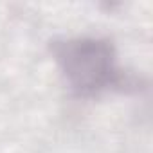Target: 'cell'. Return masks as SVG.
<instances>
[{
	"mask_svg": "<svg viewBox=\"0 0 153 153\" xmlns=\"http://www.w3.org/2000/svg\"><path fill=\"white\" fill-rule=\"evenodd\" d=\"M52 56L70 90L81 97H94L106 90H137L139 81L117 67L115 47L99 36L56 40Z\"/></svg>",
	"mask_w": 153,
	"mask_h": 153,
	"instance_id": "6da1fadb",
	"label": "cell"
}]
</instances>
